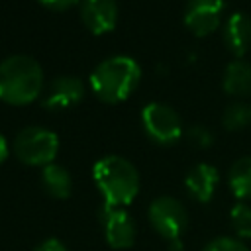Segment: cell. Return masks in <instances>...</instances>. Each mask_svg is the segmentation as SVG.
Masks as SVG:
<instances>
[{"instance_id": "cell-17", "label": "cell", "mask_w": 251, "mask_h": 251, "mask_svg": "<svg viewBox=\"0 0 251 251\" xmlns=\"http://www.w3.org/2000/svg\"><path fill=\"white\" fill-rule=\"evenodd\" d=\"M231 227L237 239H251V206L245 202H237L229 212Z\"/></svg>"}, {"instance_id": "cell-2", "label": "cell", "mask_w": 251, "mask_h": 251, "mask_svg": "<svg viewBox=\"0 0 251 251\" xmlns=\"http://www.w3.org/2000/svg\"><path fill=\"white\" fill-rule=\"evenodd\" d=\"M141 80V67L127 55H112L98 63L90 73V88L98 100L106 104H120L137 88Z\"/></svg>"}, {"instance_id": "cell-11", "label": "cell", "mask_w": 251, "mask_h": 251, "mask_svg": "<svg viewBox=\"0 0 251 251\" xmlns=\"http://www.w3.org/2000/svg\"><path fill=\"white\" fill-rule=\"evenodd\" d=\"M218 182H220V173L214 165H208V163L194 165L184 176L186 192L190 194V198H194L196 202H202V204L212 200Z\"/></svg>"}, {"instance_id": "cell-1", "label": "cell", "mask_w": 251, "mask_h": 251, "mask_svg": "<svg viewBox=\"0 0 251 251\" xmlns=\"http://www.w3.org/2000/svg\"><path fill=\"white\" fill-rule=\"evenodd\" d=\"M92 178L100 190L104 204L114 208H126L139 192V173L131 161L120 155H106L92 167Z\"/></svg>"}, {"instance_id": "cell-9", "label": "cell", "mask_w": 251, "mask_h": 251, "mask_svg": "<svg viewBox=\"0 0 251 251\" xmlns=\"http://www.w3.org/2000/svg\"><path fill=\"white\" fill-rule=\"evenodd\" d=\"M84 98V82L75 75H61L51 80L41 104L49 112L69 110Z\"/></svg>"}, {"instance_id": "cell-10", "label": "cell", "mask_w": 251, "mask_h": 251, "mask_svg": "<svg viewBox=\"0 0 251 251\" xmlns=\"http://www.w3.org/2000/svg\"><path fill=\"white\" fill-rule=\"evenodd\" d=\"M80 20L94 35L112 31L118 24L116 0H80Z\"/></svg>"}, {"instance_id": "cell-6", "label": "cell", "mask_w": 251, "mask_h": 251, "mask_svg": "<svg viewBox=\"0 0 251 251\" xmlns=\"http://www.w3.org/2000/svg\"><path fill=\"white\" fill-rule=\"evenodd\" d=\"M141 124L145 133L161 145H171L182 135V122L176 110L163 102H149L141 110Z\"/></svg>"}, {"instance_id": "cell-19", "label": "cell", "mask_w": 251, "mask_h": 251, "mask_svg": "<svg viewBox=\"0 0 251 251\" xmlns=\"http://www.w3.org/2000/svg\"><path fill=\"white\" fill-rule=\"evenodd\" d=\"M188 141H190L192 145L200 147V149H206V147H210V145L214 143V133H212L206 126L198 124V126H192V127L188 129Z\"/></svg>"}, {"instance_id": "cell-3", "label": "cell", "mask_w": 251, "mask_h": 251, "mask_svg": "<svg viewBox=\"0 0 251 251\" xmlns=\"http://www.w3.org/2000/svg\"><path fill=\"white\" fill-rule=\"evenodd\" d=\"M43 71L27 55H12L0 63V100L10 106H25L39 98Z\"/></svg>"}, {"instance_id": "cell-16", "label": "cell", "mask_w": 251, "mask_h": 251, "mask_svg": "<svg viewBox=\"0 0 251 251\" xmlns=\"http://www.w3.org/2000/svg\"><path fill=\"white\" fill-rule=\"evenodd\" d=\"M222 124L229 131H239L251 126V104L249 102H233L226 106L222 114Z\"/></svg>"}, {"instance_id": "cell-13", "label": "cell", "mask_w": 251, "mask_h": 251, "mask_svg": "<svg viewBox=\"0 0 251 251\" xmlns=\"http://www.w3.org/2000/svg\"><path fill=\"white\" fill-rule=\"evenodd\" d=\"M222 88L226 90V94L235 98L251 96V63H245L241 59L231 61L224 71Z\"/></svg>"}, {"instance_id": "cell-5", "label": "cell", "mask_w": 251, "mask_h": 251, "mask_svg": "<svg viewBox=\"0 0 251 251\" xmlns=\"http://www.w3.org/2000/svg\"><path fill=\"white\" fill-rule=\"evenodd\" d=\"M147 220L151 227L167 241H176L188 227V214L184 204L169 194L157 196L147 208Z\"/></svg>"}, {"instance_id": "cell-18", "label": "cell", "mask_w": 251, "mask_h": 251, "mask_svg": "<svg viewBox=\"0 0 251 251\" xmlns=\"http://www.w3.org/2000/svg\"><path fill=\"white\" fill-rule=\"evenodd\" d=\"M202 251H251V249L237 237L220 235V237L212 239L210 243H206V247Z\"/></svg>"}, {"instance_id": "cell-7", "label": "cell", "mask_w": 251, "mask_h": 251, "mask_svg": "<svg viewBox=\"0 0 251 251\" xmlns=\"http://www.w3.org/2000/svg\"><path fill=\"white\" fill-rule=\"evenodd\" d=\"M104 237L112 249H129L135 241V222L126 208L102 204L98 210Z\"/></svg>"}, {"instance_id": "cell-12", "label": "cell", "mask_w": 251, "mask_h": 251, "mask_svg": "<svg viewBox=\"0 0 251 251\" xmlns=\"http://www.w3.org/2000/svg\"><path fill=\"white\" fill-rule=\"evenodd\" d=\"M224 43L233 57H243L251 47V18L243 12H233L224 24Z\"/></svg>"}, {"instance_id": "cell-20", "label": "cell", "mask_w": 251, "mask_h": 251, "mask_svg": "<svg viewBox=\"0 0 251 251\" xmlns=\"http://www.w3.org/2000/svg\"><path fill=\"white\" fill-rule=\"evenodd\" d=\"M41 6H45L47 10H53V12H65L69 8H73L75 4H78L80 0H37Z\"/></svg>"}, {"instance_id": "cell-15", "label": "cell", "mask_w": 251, "mask_h": 251, "mask_svg": "<svg viewBox=\"0 0 251 251\" xmlns=\"http://www.w3.org/2000/svg\"><path fill=\"white\" fill-rule=\"evenodd\" d=\"M227 182L231 194L243 202L251 198V157H239L227 173Z\"/></svg>"}, {"instance_id": "cell-4", "label": "cell", "mask_w": 251, "mask_h": 251, "mask_svg": "<svg viewBox=\"0 0 251 251\" xmlns=\"http://www.w3.org/2000/svg\"><path fill=\"white\" fill-rule=\"evenodd\" d=\"M59 153V137L55 131L41 127V126H29L18 131L14 137V155L18 161L29 167H47L55 161Z\"/></svg>"}, {"instance_id": "cell-14", "label": "cell", "mask_w": 251, "mask_h": 251, "mask_svg": "<svg viewBox=\"0 0 251 251\" xmlns=\"http://www.w3.org/2000/svg\"><path fill=\"white\" fill-rule=\"evenodd\" d=\"M41 186L49 196L65 200V198L71 196L73 180H71V175L65 167H61L57 163H51V165L41 169Z\"/></svg>"}, {"instance_id": "cell-21", "label": "cell", "mask_w": 251, "mask_h": 251, "mask_svg": "<svg viewBox=\"0 0 251 251\" xmlns=\"http://www.w3.org/2000/svg\"><path fill=\"white\" fill-rule=\"evenodd\" d=\"M33 251H69V249L65 247V243H63L61 239H57V237H47V239H43Z\"/></svg>"}, {"instance_id": "cell-23", "label": "cell", "mask_w": 251, "mask_h": 251, "mask_svg": "<svg viewBox=\"0 0 251 251\" xmlns=\"http://www.w3.org/2000/svg\"><path fill=\"white\" fill-rule=\"evenodd\" d=\"M171 251H182V243H180V239L171 241Z\"/></svg>"}, {"instance_id": "cell-8", "label": "cell", "mask_w": 251, "mask_h": 251, "mask_svg": "<svg viewBox=\"0 0 251 251\" xmlns=\"http://www.w3.org/2000/svg\"><path fill=\"white\" fill-rule=\"evenodd\" d=\"M224 0H188L184 6V25L196 37H206L222 24Z\"/></svg>"}, {"instance_id": "cell-22", "label": "cell", "mask_w": 251, "mask_h": 251, "mask_svg": "<svg viewBox=\"0 0 251 251\" xmlns=\"http://www.w3.org/2000/svg\"><path fill=\"white\" fill-rule=\"evenodd\" d=\"M8 157V143H6V137L0 133V165L6 161Z\"/></svg>"}]
</instances>
